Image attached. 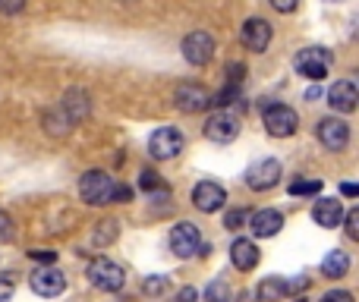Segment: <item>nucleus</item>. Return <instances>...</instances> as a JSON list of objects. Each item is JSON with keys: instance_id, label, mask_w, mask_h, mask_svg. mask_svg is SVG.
<instances>
[{"instance_id": "4be33fe9", "label": "nucleus", "mask_w": 359, "mask_h": 302, "mask_svg": "<svg viewBox=\"0 0 359 302\" xmlns=\"http://www.w3.org/2000/svg\"><path fill=\"white\" fill-rule=\"evenodd\" d=\"M117 227H120V224L114 221V217H111V221H101L98 230H95V246H107V242L117 240V233H120Z\"/></svg>"}, {"instance_id": "4468645a", "label": "nucleus", "mask_w": 359, "mask_h": 302, "mask_svg": "<svg viewBox=\"0 0 359 302\" xmlns=\"http://www.w3.org/2000/svg\"><path fill=\"white\" fill-rule=\"evenodd\" d=\"M174 101H177V107L183 114H198V111H205V107H208L211 95L205 92L202 85H196V82H183V85L174 92Z\"/></svg>"}, {"instance_id": "393cba45", "label": "nucleus", "mask_w": 359, "mask_h": 302, "mask_svg": "<svg viewBox=\"0 0 359 302\" xmlns=\"http://www.w3.org/2000/svg\"><path fill=\"white\" fill-rule=\"evenodd\" d=\"M13 236H16V224L6 211H0V242H10Z\"/></svg>"}, {"instance_id": "9b49d317", "label": "nucleus", "mask_w": 359, "mask_h": 302, "mask_svg": "<svg viewBox=\"0 0 359 302\" xmlns=\"http://www.w3.org/2000/svg\"><path fill=\"white\" fill-rule=\"evenodd\" d=\"M32 290L38 293V296H60L63 290H67V277H63V271L60 268H54V265H44V268H38L35 274H32Z\"/></svg>"}, {"instance_id": "5701e85b", "label": "nucleus", "mask_w": 359, "mask_h": 302, "mask_svg": "<svg viewBox=\"0 0 359 302\" xmlns=\"http://www.w3.org/2000/svg\"><path fill=\"white\" fill-rule=\"evenodd\" d=\"M44 126H48V132L50 136H67L69 132V120H67V114L60 111V117H57V114H44Z\"/></svg>"}, {"instance_id": "0eeeda50", "label": "nucleus", "mask_w": 359, "mask_h": 302, "mask_svg": "<svg viewBox=\"0 0 359 302\" xmlns=\"http://www.w3.org/2000/svg\"><path fill=\"white\" fill-rule=\"evenodd\" d=\"M280 177H284V170H280V160L265 158V160H259V164L249 167L246 186H249V189H255V192H268V189H274V186L280 183Z\"/></svg>"}, {"instance_id": "c85d7f7f", "label": "nucleus", "mask_w": 359, "mask_h": 302, "mask_svg": "<svg viewBox=\"0 0 359 302\" xmlns=\"http://www.w3.org/2000/svg\"><path fill=\"white\" fill-rule=\"evenodd\" d=\"M243 73H246V67H243V63H230V67H227V82H230V85H240Z\"/></svg>"}, {"instance_id": "9d476101", "label": "nucleus", "mask_w": 359, "mask_h": 302, "mask_svg": "<svg viewBox=\"0 0 359 302\" xmlns=\"http://www.w3.org/2000/svg\"><path fill=\"white\" fill-rule=\"evenodd\" d=\"M309 287V277H268L259 284V299H284V296H299Z\"/></svg>"}, {"instance_id": "f257e3e1", "label": "nucleus", "mask_w": 359, "mask_h": 302, "mask_svg": "<svg viewBox=\"0 0 359 302\" xmlns=\"http://www.w3.org/2000/svg\"><path fill=\"white\" fill-rule=\"evenodd\" d=\"M88 280H92V287H98V290H104V293H120L123 290V284H126V274H123V268L117 265V261H111V259H92L88 261Z\"/></svg>"}, {"instance_id": "c756f323", "label": "nucleus", "mask_w": 359, "mask_h": 302, "mask_svg": "<svg viewBox=\"0 0 359 302\" xmlns=\"http://www.w3.org/2000/svg\"><path fill=\"white\" fill-rule=\"evenodd\" d=\"M168 290V277H149L145 280V293H151V296H155V293H164Z\"/></svg>"}, {"instance_id": "7ed1b4c3", "label": "nucleus", "mask_w": 359, "mask_h": 302, "mask_svg": "<svg viewBox=\"0 0 359 302\" xmlns=\"http://www.w3.org/2000/svg\"><path fill=\"white\" fill-rule=\"evenodd\" d=\"M293 67H297V73L306 76V79L322 82L331 69V54L325 48H303L293 57Z\"/></svg>"}, {"instance_id": "6e6552de", "label": "nucleus", "mask_w": 359, "mask_h": 302, "mask_svg": "<svg viewBox=\"0 0 359 302\" xmlns=\"http://www.w3.org/2000/svg\"><path fill=\"white\" fill-rule=\"evenodd\" d=\"M224 202H227V192H224V186L215 183V179H202V183H196V189H192V205H196L202 214L221 211Z\"/></svg>"}, {"instance_id": "a211bd4d", "label": "nucleus", "mask_w": 359, "mask_h": 302, "mask_svg": "<svg viewBox=\"0 0 359 302\" xmlns=\"http://www.w3.org/2000/svg\"><path fill=\"white\" fill-rule=\"evenodd\" d=\"M356 101H359V92H356V85L350 79H341V82H334V85L328 88V104L334 107V111L353 114L356 111Z\"/></svg>"}, {"instance_id": "6ab92c4d", "label": "nucleus", "mask_w": 359, "mask_h": 302, "mask_svg": "<svg viewBox=\"0 0 359 302\" xmlns=\"http://www.w3.org/2000/svg\"><path fill=\"white\" fill-rule=\"evenodd\" d=\"M259 259H262V252L252 240H233V246H230V261H233V268L252 271V268L259 265Z\"/></svg>"}, {"instance_id": "2eb2a0df", "label": "nucleus", "mask_w": 359, "mask_h": 302, "mask_svg": "<svg viewBox=\"0 0 359 302\" xmlns=\"http://www.w3.org/2000/svg\"><path fill=\"white\" fill-rule=\"evenodd\" d=\"M205 136L221 145L233 142V139L240 136V120L230 117V114H215V117H208V123H205Z\"/></svg>"}, {"instance_id": "20e7f679", "label": "nucleus", "mask_w": 359, "mask_h": 302, "mask_svg": "<svg viewBox=\"0 0 359 302\" xmlns=\"http://www.w3.org/2000/svg\"><path fill=\"white\" fill-rule=\"evenodd\" d=\"M262 120H265V130L271 132L274 139H290L293 132L299 130L297 111L287 107V104H268L265 114H262Z\"/></svg>"}, {"instance_id": "423d86ee", "label": "nucleus", "mask_w": 359, "mask_h": 302, "mask_svg": "<svg viewBox=\"0 0 359 302\" xmlns=\"http://www.w3.org/2000/svg\"><path fill=\"white\" fill-rule=\"evenodd\" d=\"M170 252L177 255V259H192V255L198 252V242H202V236H198V227L189 221H180L177 227H170Z\"/></svg>"}, {"instance_id": "ea45409f", "label": "nucleus", "mask_w": 359, "mask_h": 302, "mask_svg": "<svg viewBox=\"0 0 359 302\" xmlns=\"http://www.w3.org/2000/svg\"><path fill=\"white\" fill-rule=\"evenodd\" d=\"M318 98V88H306V101H316Z\"/></svg>"}, {"instance_id": "2f4dec72", "label": "nucleus", "mask_w": 359, "mask_h": 302, "mask_svg": "<svg viewBox=\"0 0 359 302\" xmlns=\"http://www.w3.org/2000/svg\"><path fill=\"white\" fill-rule=\"evenodd\" d=\"M130 198H133V189H130V186H117V183H114L111 202H130Z\"/></svg>"}, {"instance_id": "4c0bfd02", "label": "nucleus", "mask_w": 359, "mask_h": 302, "mask_svg": "<svg viewBox=\"0 0 359 302\" xmlns=\"http://www.w3.org/2000/svg\"><path fill=\"white\" fill-rule=\"evenodd\" d=\"M13 296V280H0V299H10Z\"/></svg>"}, {"instance_id": "7c9ffc66", "label": "nucleus", "mask_w": 359, "mask_h": 302, "mask_svg": "<svg viewBox=\"0 0 359 302\" xmlns=\"http://www.w3.org/2000/svg\"><path fill=\"white\" fill-rule=\"evenodd\" d=\"M35 261H41V265H54L57 261V252H50V249H35V252H29Z\"/></svg>"}, {"instance_id": "f3484780", "label": "nucleus", "mask_w": 359, "mask_h": 302, "mask_svg": "<svg viewBox=\"0 0 359 302\" xmlns=\"http://www.w3.org/2000/svg\"><path fill=\"white\" fill-rule=\"evenodd\" d=\"M60 111L67 114L69 123H82V120L92 114V101H88V92H82V88H69V92L63 95V101H60Z\"/></svg>"}, {"instance_id": "72a5a7b5", "label": "nucleus", "mask_w": 359, "mask_h": 302, "mask_svg": "<svg viewBox=\"0 0 359 302\" xmlns=\"http://www.w3.org/2000/svg\"><path fill=\"white\" fill-rule=\"evenodd\" d=\"M268 4H271L278 13H293L299 6V0H268Z\"/></svg>"}, {"instance_id": "bb28decb", "label": "nucleus", "mask_w": 359, "mask_h": 302, "mask_svg": "<svg viewBox=\"0 0 359 302\" xmlns=\"http://www.w3.org/2000/svg\"><path fill=\"white\" fill-rule=\"evenodd\" d=\"M139 186H142L145 192H151V189H158V186H161V177H158L155 170H142V179H139Z\"/></svg>"}, {"instance_id": "f8f14e48", "label": "nucleus", "mask_w": 359, "mask_h": 302, "mask_svg": "<svg viewBox=\"0 0 359 302\" xmlns=\"http://www.w3.org/2000/svg\"><path fill=\"white\" fill-rule=\"evenodd\" d=\"M318 142L328 151H344L350 145V126L337 117H325L318 123Z\"/></svg>"}, {"instance_id": "e433bc0d", "label": "nucleus", "mask_w": 359, "mask_h": 302, "mask_svg": "<svg viewBox=\"0 0 359 302\" xmlns=\"http://www.w3.org/2000/svg\"><path fill=\"white\" fill-rule=\"evenodd\" d=\"M341 195H344V198H356V195H359V186H356V183H344V186H341Z\"/></svg>"}, {"instance_id": "aec40b11", "label": "nucleus", "mask_w": 359, "mask_h": 302, "mask_svg": "<svg viewBox=\"0 0 359 302\" xmlns=\"http://www.w3.org/2000/svg\"><path fill=\"white\" fill-rule=\"evenodd\" d=\"M312 217H316L318 227L334 230L337 224H341V217H344V208H341V202H337V198H318L316 208H312Z\"/></svg>"}, {"instance_id": "39448f33", "label": "nucleus", "mask_w": 359, "mask_h": 302, "mask_svg": "<svg viewBox=\"0 0 359 302\" xmlns=\"http://www.w3.org/2000/svg\"><path fill=\"white\" fill-rule=\"evenodd\" d=\"M183 145H186V139H183V132H180L177 126H161V130L151 132L149 154L151 158H158V160H170V158H177V154L183 151Z\"/></svg>"}, {"instance_id": "58836bf2", "label": "nucleus", "mask_w": 359, "mask_h": 302, "mask_svg": "<svg viewBox=\"0 0 359 302\" xmlns=\"http://www.w3.org/2000/svg\"><path fill=\"white\" fill-rule=\"evenodd\" d=\"M198 293L196 290H180V299H196Z\"/></svg>"}, {"instance_id": "412c9836", "label": "nucleus", "mask_w": 359, "mask_h": 302, "mask_svg": "<svg viewBox=\"0 0 359 302\" xmlns=\"http://www.w3.org/2000/svg\"><path fill=\"white\" fill-rule=\"evenodd\" d=\"M350 271V255L344 252V249H334V252H328L322 259V274L325 277H344V274Z\"/></svg>"}, {"instance_id": "f03ea898", "label": "nucleus", "mask_w": 359, "mask_h": 302, "mask_svg": "<svg viewBox=\"0 0 359 302\" xmlns=\"http://www.w3.org/2000/svg\"><path fill=\"white\" fill-rule=\"evenodd\" d=\"M111 192H114V177L111 173H104V170H88V173H82V179H79V195H82V202H88V205H107L111 202Z\"/></svg>"}, {"instance_id": "f704fd0d", "label": "nucleus", "mask_w": 359, "mask_h": 302, "mask_svg": "<svg viewBox=\"0 0 359 302\" xmlns=\"http://www.w3.org/2000/svg\"><path fill=\"white\" fill-rule=\"evenodd\" d=\"M350 299H353V293H341V290H337V293H325V302H350Z\"/></svg>"}, {"instance_id": "a878e982", "label": "nucleus", "mask_w": 359, "mask_h": 302, "mask_svg": "<svg viewBox=\"0 0 359 302\" xmlns=\"http://www.w3.org/2000/svg\"><path fill=\"white\" fill-rule=\"evenodd\" d=\"M341 221L347 224V236H350V240H359V208H350Z\"/></svg>"}, {"instance_id": "b1692460", "label": "nucleus", "mask_w": 359, "mask_h": 302, "mask_svg": "<svg viewBox=\"0 0 359 302\" xmlns=\"http://www.w3.org/2000/svg\"><path fill=\"white\" fill-rule=\"evenodd\" d=\"M322 192V179H297L290 186V195H318Z\"/></svg>"}, {"instance_id": "1a4fd4ad", "label": "nucleus", "mask_w": 359, "mask_h": 302, "mask_svg": "<svg viewBox=\"0 0 359 302\" xmlns=\"http://www.w3.org/2000/svg\"><path fill=\"white\" fill-rule=\"evenodd\" d=\"M183 57L192 63V67H205V63L215 57V38L208 32H189L183 38Z\"/></svg>"}, {"instance_id": "ddd939ff", "label": "nucleus", "mask_w": 359, "mask_h": 302, "mask_svg": "<svg viewBox=\"0 0 359 302\" xmlns=\"http://www.w3.org/2000/svg\"><path fill=\"white\" fill-rule=\"evenodd\" d=\"M240 38H243V44H246V50L262 54V50H268V44H271V25H268V19L252 16V19H246Z\"/></svg>"}, {"instance_id": "a19ab883", "label": "nucleus", "mask_w": 359, "mask_h": 302, "mask_svg": "<svg viewBox=\"0 0 359 302\" xmlns=\"http://www.w3.org/2000/svg\"><path fill=\"white\" fill-rule=\"evenodd\" d=\"M325 4H341V0H325Z\"/></svg>"}, {"instance_id": "cd10ccee", "label": "nucleus", "mask_w": 359, "mask_h": 302, "mask_svg": "<svg viewBox=\"0 0 359 302\" xmlns=\"http://www.w3.org/2000/svg\"><path fill=\"white\" fill-rule=\"evenodd\" d=\"M243 221H246V211H230V214L224 217V227H227V230H240Z\"/></svg>"}, {"instance_id": "473e14b6", "label": "nucleus", "mask_w": 359, "mask_h": 302, "mask_svg": "<svg viewBox=\"0 0 359 302\" xmlns=\"http://www.w3.org/2000/svg\"><path fill=\"white\" fill-rule=\"evenodd\" d=\"M25 6V0H0V13L4 16H13V13H19Z\"/></svg>"}, {"instance_id": "c9c22d12", "label": "nucleus", "mask_w": 359, "mask_h": 302, "mask_svg": "<svg viewBox=\"0 0 359 302\" xmlns=\"http://www.w3.org/2000/svg\"><path fill=\"white\" fill-rule=\"evenodd\" d=\"M224 296H227V287H224L221 280H217V284L208 290V299H224Z\"/></svg>"}, {"instance_id": "dca6fc26", "label": "nucleus", "mask_w": 359, "mask_h": 302, "mask_svg": "<svg viewBox=\"0 0 359 302\" xmlns=\"http://www.w3.org/2000/svg\"><path fill=\"white\" fill-rule=\"evenodd\" d=\"M280 227H284V214L274 211V208H262V211H255V214L249 217V230H252L255 236H262V240L278 236Z\"/></svg>"}]
</instances>
